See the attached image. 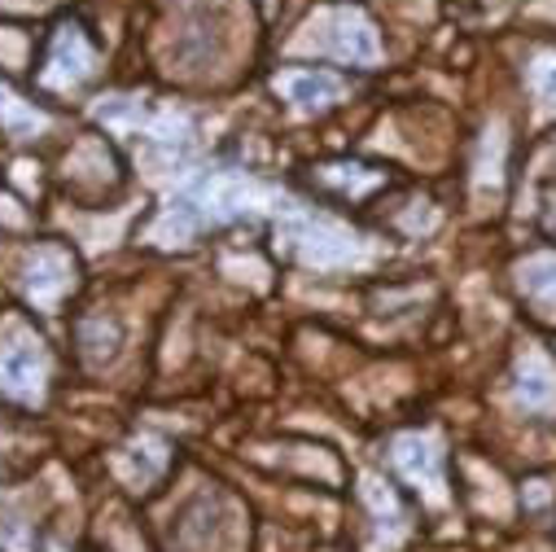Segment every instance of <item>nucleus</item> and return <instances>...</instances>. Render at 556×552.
Here are the masks:
<instances>
[{"label": "nucleus", "instance_id": "nucleus-5", "mask_svg": "<svg viewBox=\"0 0 556 552\" xmlns=\"http://www.w3.org/2000/svg\"><path fill=\"white\" fill-rule=\"evenodd\" d=\"M338 79L333 75H316V71H303V75H290L286 79V92H290V101L294 105H303V110H325L333 97H338Z\"/></svg>", "mask_w": 556, "mask_h": 552}, {"label": "nucleus", "instance_id": "nucleus-3", "mask_svg": "<svg viewBox=\"0 0 556 552\" xmlns=\"http://www.w3.org/2000/svg\"><path fill=\"white\" fill-rule=\"evenodd\" d=\"M40 386V360L31 347H5L0 351V390L10 394H36Z\"/></svg>", "mask_w": 556, "mask_h": 552}, {"label": "nucleus", "instance_id": "nucleus-1", "mask_svg": "<svg viewBox=\"0 0 556 552\" xmlns=\"http://www.w3.org/2000/svg\"><path fill=\"white\" fill-rule=\"evenodd\" d=\"M307 32H312V45L329 58H342V62H355V66H368V62L381 58L377 32L359 10H329Z\"/></svg>", "mask_w": 556, "mask_h": 552}, {"label": "nucleus", "instance_id": "nucleus-2", "mask_svg": "<svg viewBox=\"0 0 556 552\" xmlns=\"http://www.w3.org/2000/svg\"><path fill=\"white\" fill-rule=\"evenodd\" d=\"M49 79H84L92 71V49L79 36V27H58L53 53H49Z\"/></svg>", "mask_w": 556, "mask_h": 552}, {"label": "nucleus", "instance_id": "nucleus-7", "mask_svg": "<svg viewBox=\"0 0 556 552\" xmlns=\"http://www.w3.org/2000/svg\"><path fill=\"white\" fill-rule=\"evenodd\" d=\"M521 286H526V294H534V299L556 294V259H552V254L530 259V263L521 267Z\"/></svg>", "mask_w": 556, "mask_h": 552}, {"label": "nucleus", "instance_id": "nucleus-4", "mask_svg": "<svg viewBox=\"0 0 556 552\" xmlns=\"http://www.w3.org/2000/svg\"><path fill=\"white\" fill-rule=\"evenodd\" d=\"M71 281V259L62 250H36L31 267H27V286L36 299H53L58 290H66Z\"/></svg>", "mask_w": 556, "mask_h": 552}, {"label": "nucleus", "instance_id": "nucleus-8", "mask_svg": "<svg viewBox=\"0 0 556 552\" xmlns=\"http://www.w3.org/2000/svg\"><path fill=\"white\" fill-rule=\"evenodd\" d=\"M530 84H534V92H539L543 105H556V53H547V58L534 62Z\"/></svg>", "mask_w": 556, "mask_h": 552}, {"label": "nucleus", "instance_id": "nucleus-6", "mask_svg": "<svg viewBox=\"0 0 556 552\" xmlns=\"http://www.w3.org/2000/svg\"><path fill=\"white\" fill-rule=\"evenodd\" d=\"M517 390H521V399H526L530 407H552V403H556V377H552V368H547L543 360H526Z\"/></svg>", "mask_w": 556, "mask_h": 552}]
</instances>
